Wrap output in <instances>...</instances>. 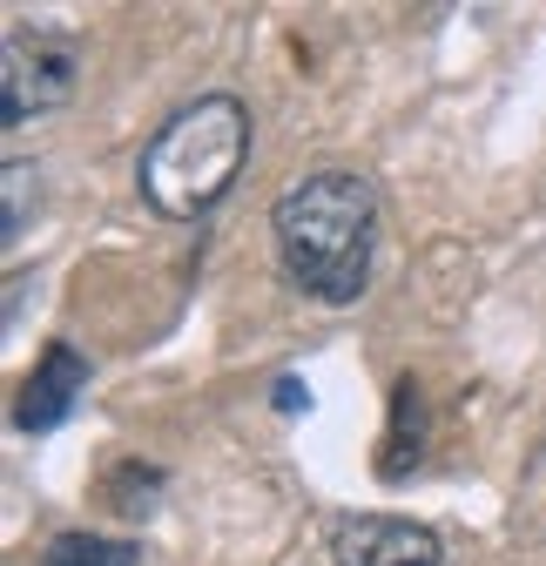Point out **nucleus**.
<instances>
[{
	"instance_id": "1",
	"label": "nucleus",
	"mask_w": 546,
	"mask_h": 566,
	"mask_svg": "<svg viewBox=\"0 0 546 566\" xmlns=\"http://www.w3.org/2000/svg\"><path fill=\"white\" fill-rule=\"evenodd\" d=\"M270 237H277V263L291 291L311 304L345 311L365 297L371 256H378V189L351 169H317L291 182L270 209Z\"/></svg>"
},
{
	"instance_id": "2",
	"label": "nucleus",
	"mask_w": 546,
	"mask_h": 566,
	"mask_svg": "<svg viewBox=\"0 0 546 566\" xmlns=\"http://www.w3.org/2000/svg\"><path fill=\"white\" fill-rule=\"evenodd\" d=\"M250 135L256 128H250V108L237 95H223V88L196 95L149 135L143 163H135V189H143V202L169 223L210 217L250 163Z\"/></svg>"
},
{
	"instance_id": "3",
	"label": "nucleus",
	"mask_w": 546,
	"mask_h": 566,
	"mask_svg": "<svg viewBox=\"0 0 546 566\" xmlns=\"http://www.w3.org/2000/svg\"><path fill=\"white\" fill-rule=\"evenodd\" d=\"M82 82V41L67 28H8L0 41V128L54 115Z\"/></svg>"
},
{
	"instance_id": "4",
	"label": "nucleus",
	"mask_w": 546,
	"mask_h": 566,
	"mask_svg": "<svg viewBox=\"0 0 546 566\" xmlns=\"http://www.w3.org/2000/svg\"><path fill=\"white\" fill-rule=\"evenodd\" d=\"M330 559L337 566H439L445 546L432 526L398 520V513H351L330 533Z\"/></svg>"
},
{
	"instance_id": "5",
	"label": "nucleus",
	"mask_w": 546,
	"mask_h": 566,
	"mask_svg": "<svg viewBox=\"0 0 546 566\" xmlns=\"http://www.w3.org/2000/svg\"><path fill=\"white\" fill-rule=\"evenodd\" d=\"M88 391V358L75 344H48L41 350V365H34V378L21 385V398H14V424L21 432H54V424L75 411V398Z\"/></svg>"
},
{
	"instance_id": "6",
	"label": "nucleus",
	"mask_w": 546,
	"mask_h": 566,
	"mask_svg": "<svg viewBox=\"0 0 546 566\" xmlns=\"http://www.w3.org/2000/svg\"><path fill=\"white\" fill-rule=\"evenodd\" d=\"M135 559H143V546L108 539V533H61L41 553V566H135Z\"/></svg>"
},
{
	"instance_id": "7",
	"label": "nucleus",
	"mask_w": 546,
	"mask_h": 566,
	"mask_svg": "<svg viewBox=\"0 0 546 566\" xmlns=\"http://www.w3.org/2000/svg\"><path fill=\"white\" fill-rule=\"evenodd\" d=\"M34 209H41V169L34 163H8L0 169V243H21Z\"/></svg>"
},
{
	"instance_id": "8",
	"label": "nucleus",
	"mask_w": 546,
	"mask_h": 566,
	"mask_svg": "<svg viewBox=\"0 0 546 566\" xmlns=\"http://www.w3.org/2000/svg\"><path fill=\"white\" fill-rule=\"evenodd\" d=\"M304 405H311V391L297 378H277V411H304Z\"/></svg>"
}]
</instances>
